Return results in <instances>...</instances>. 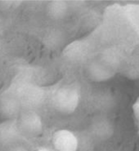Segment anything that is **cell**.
<instances>
[{
  "label": "cell",
  "mask_w": 139,
  "mask_h": 151,
  "mask_svg": "<svg viewBox=\"0 0 139 151\" xmlns=\"http://www.w3.org/2000/svg\"><path fill=\"white\" fill-rule=\"evenodd\" d=\"M20 110V102L12 95L4 96L0 102V112L4 116L12 119Z\"/></svg>",
  "instance_id": "5"
},
{
  "label": "cell",
  "mask_w": 139,
  "mask_h": 151,
  "mask_svg": "<svg viewBox=\"0 0 139 151\" xmlns=\"http://www.w3.org/2000/svg\"><path fill=\"white\" fill-rule=\"evenodd\" d=\"M20 100L29 105H35L40 103L42 98L41 90L35 88H24L21 91Z\"/></svg>",
  "instance_id": "7"
},
{
  "label": "cell",
  "mask_w": 139,
  "mask_h": 151,
  "mask_svg": "<svg viewBox=\"0 0 139 151\" xmlns=\"http://www.w3.org/2000/svg\"><path fill=\"white\" fill-rule=\"evenodd\" d=\"M52 143L56 151H77L78 148V140L76 135L67 129L55 132Z\"/></svg>",
  "instance_id": "2"
},
{
  "label": "cell",
  "mask_w": 139,
  "mask_h": 151,
  "mask_svg": "<svg viewBox=\"0 0 139 151\" xmlns=\"http://www.w3.org/2000/svg\"><path fill=\"white\" fill-rule=\"evenodd\" d=\"M67 12V5L63 1H55L52 2L50 6V12L54 18H61Z\"/></svg>",
  "instance_id": "8"
},
{
  "label": "cell",
  "mask_w": 139,
  "mask_h": 151,
  "mask_svg": "<svg viewBox=\"0 0 139 151\" xmlns=\"http://www.w3.org/2000/svg\"><path fill=\"white\" fill-rule=\"evenodd\" d=\"M11 151H28V150L22 147H14L11 150Z\"/></svg>",
  "instance_id": "10"
},
{
  "label": "cell",
  "mask_w": 139,
  "mask_h": 151,
  "mask_svg": "<svg viewBox=\"0 0 139 151\" xmlns=\"http://www.w3.org/2000/svg\"><path fill=\"white\" fill-rule=\"evenodd\" d=\"M79 102L78 91L72 88H63L55 93L53 104L60 113L70 114L76 111Z\"/></svg>",
  "instance_id": "1"
},
{
  "label": "cell",
  "mask_w": 139,
  "mask_h": 151,
  "mask_svg": "<svg viewBox=\"0 0 139 151\" xmlns=\"http://www.w3.org/2000/svg\"><path fill=\"white\" fill-rule=\"evenodd\" d=\"M134 113H135L136 117L139 121V104H136L134 106Z\"/></svg>",
  "instance_id": "9"
},
{
  "label": "cell",
  "mask_w": 139,
  "mask_h": 151,
  "mask_svg": "<svg viewBox=\"0 0 139 151\" xmlns=\"http://www.w3.org/2000/svg\"><path fill=\"white\" fill-rule=\"evenodd\" d=\"M89 74L95 81H104L112 76L113 73L106 65L100 63H92L89 68Z\"/></svg>",
  "instance_id": "6"
},
{
  "label": "cell",
  "mask_w": 139,
  "mask_h": 151,
  "mask_svg": "<svg viewBox=\"0 0 139 151\" xmlns=\"http://www.w3.org/2000/svg\"><path fill=\"white\" fill-rule=\"evenodd\" d=\"M18 125L20 129L30 135L40 134L43 128L40 116L33 111H27L22 113Z\"/></svg>",
  "instance_id": "3"
},
{
  "label": "cell",
  "mask_w": 139,
  "mask_h": 151,
  "mask_svg": "<svg viewBox=\"0 0 139 151\" xmlns=\"http://www.w3.org/2000/svg\"><path fill=\"white\" fill-rule=\"evenodd\" d=\"M19 129L18 123L14 119H8L0 123V144L10 145L17 140Z\"/></svg>",
  "instance_id": "4"
},
{
  "label": "cell",
  "mask_w": 139,
  "mask_h": 151,
  "mask_svg": "<svg viewBox=\"0 0 139 151\" xmlns=\"http://www.w3.org/2000/svg\"><path fill=\"white\" fill-rule=\"evenodd\" d=\"M37 151H50V150H48V149H45V148H43V149H40Z\"/></svg>",
  "instance_id": "11"
}]
</instances>
